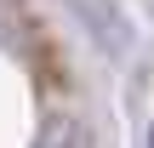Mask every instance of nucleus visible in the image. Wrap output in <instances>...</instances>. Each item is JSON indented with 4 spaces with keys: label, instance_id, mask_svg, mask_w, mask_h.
I'll return each instance as SVG.
<instances>
[{
    "label": "nucleus",
    "instance_id": "f257e3e1",
    "mask_svg": "<svg viewBox=\"0 0 154 148\" xmlns=\"http://www.w3.org/2000/svg\"><path fill=\"white\" fill-rule=\"evenodd\" d=\"M149 148H154V137H149Z\"/></svg>",
    "mask_w": 154,
    "mask_h": 148
}]
</instances>
